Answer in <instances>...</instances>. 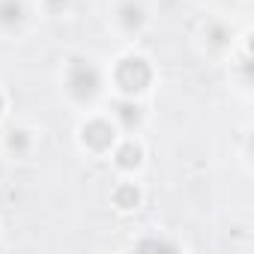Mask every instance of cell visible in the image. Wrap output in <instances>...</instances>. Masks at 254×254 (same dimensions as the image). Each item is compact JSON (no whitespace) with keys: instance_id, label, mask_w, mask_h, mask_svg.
<instances>
[{"instance_id":"cell-2","label":"cell","mask_w":254,"mask_h":254,"mask_svg":"<svg viewBox=\"0 0 254 254\" xmlns=\"http://www.w3.org/2000/svg\"><path fill=\"white\" fill-rule=\"evenodd\" d=\"M69 90L78 96V99H90L96 90H99V72L84 63V60H75L72 69H69Z\"/></svg>"},{"instance_id":"cell-8","label":"cell","mask_w":254,"mask_h":254,"mask_svg":"<svg viewBox=\"0 0 254 254\" xmlns=\"http://www.w3.org/2000/svg\"><path fill=\"white\" fill-rule=\"evenodd\" d=\"M141 21H144V15H141L138 6H123V24L126 27H138Z\"/></svg>"},{"instance_id":"cell-10","label":"cell","mask_w":254,"mask_h":254,"mask_svg":"<svg viewBox=\"0 0 254 254\" xmlns=\"http://www.w3.org/2000/svg\"><path fill=\"white\" fill-rule=\"evenodd\" d=\"M141 248H165V251H174V245H165V242H141Z\"/></svg>"},{"instance_id":"cell-5","label":"cell","mask_w":254,"mask_h":254,"mask_svg":"<svg viewBox=\"0 0 254 254\" xmlns=\"http://www.w3.org/2000/svg\"><path fill=\"white\" fill-rule=\"evenodd\" d=\"M114 203H117L120 209L138 206V189H135V186H120V189L114 191Z\"/></svg>"},{"instance_id":"cell-1","label":"cell","mask_w":254,"mask_h":254,"mask_svg":"<svg viewBox=\"0 0 254 254\" xmlns=\"http://www.w3.org/2000/svg\"><path fill=\"white\" fill-rule=\"evenodd\" d=\"M117 84L126 90V93H138L150 84V66L141 60V57H129L123 60L120 69H117Z\"/></svg>"},{"instance_id":"cell-11","label":"cell","mask_w":254,"mask_h":254,"mask_svg":"<svg viewBox=\"0 0 254 254\" xmlns=\"http://www.w3.org/2000/svg\"><path fill=\"white\" fill-rule=\"evenodd\" d=\"M0 108H3V99H0Z\"/></svg>"},{"instance_id":"cell-9","label":"cell","mask_w":254,"mask_h":254,"mask_svg":"<svg viewBox=\"0 0 254 254\" xmlns=\"http://www.w3.org/2000/svg\"><path fill=\"white\" fill-rule=\"evenodd\" d=\"M9 147H12V150H24V147H27V138H24V132H12V138H9Z\"/></svg>"},{"instance_id":"cell-6","label":"cell","mask_w":254,"mask_h":254,"mask_svg":"<svg viewBox=\"0 0 254 254\" xmlns=\"http://www.w3.org/2000/svg\"><path fill=\"white\" fill-rule=\"evenodd\" d=\"M117 111H120V120H123L126 126H129V129L141 123V108H138V105H129V102H123Z\"/></svg>"},{"instance_id":"cell-7","label":"cell","mask_w":254,"mask_h":254,"mask_svg":"<svg viewBox=\"0 0 254 254\" xmlns=\"http://www.w3.org/2000/svg\"><path fill=\"white\" fill-rule=\"evenodd\" d=\"M0 21H3V24H15V21H21V6L12 3V0H9V3H3V6H0Z\"/></svg>"},{"instance_id":"cell-3","label":"cell","mask_w":254,"mask_h":254,"mask_svg":"<svg viewBox=\"0 0 254 254\" xmlns=\"http://www.w3.org/2000/svg\"><path fill=\"white\" fill-rule=\"evenodd\" d=\"M84 141H87L93 150H105V147H111V141H114V129H111L105 120L87 123V126H84Z\"/></svg>"},{"instance_id":"cell-4","label":"cell","mask_w":254,"mask_h":254,"mask_svg":"<svg viewBox=\"0 0 254 254\" xmlns=\"http://www.w3.org/2000/svg\"><path fill=\"white\" fill-rule=\"evenodd\" d=\"M117 165H120V168H138V165H141V150H138L135 144L120 147V150H117Z\"/></svg>"}]
</instances>
